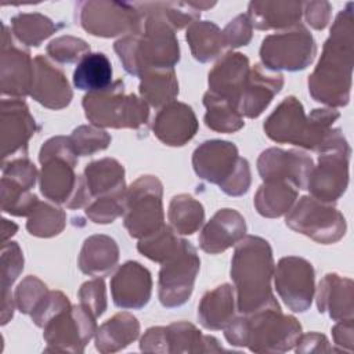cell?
<instances>
[{"label": "cell", "mask_w": 354, "mask_h": 354, "mask_svg": "<svg viewBox=\"0 0 354 354\" xmlns=\"http://www.w3.org/2000/svg\"><path fill=\"white\" fill-rule=\"evenodd\" d=\"M84 180L91 195V201L100 196L126 191L124 169L112 158H104L88 163L84 169Z\"/></svg>", "instance_id": "32"}, {"label": "cell", "mask_w": 354, "mask_h": 354, "mask_svg": "<svg viewBox=\"0 0 354 354\" xmlns=\"http://www.w3.org/2000/svg\"><path fill=\"white\" fill-rule=\"evenodd\" d=\"M119 260L116 242L106 235L88 236L79 254V268L90 277H104L109 274Z\"/></svg>", "instance_id": "30"}, {"label": "cell", "mask_w": 354, "mask_h": 354, "mask_svg": "<svg viewBox=\"0 0 354 354\" xmlns=\"http://www.w3.org/2000/svg\"><path fill=\"white\" fill-rule=\"evenodd\" d=\"M71 141L77 156H87L108 148L111 136L98 126L83 124L73 130L71 134Z\"/></svg>", "instance_id": "44"}, {"label": "cell", "mask_w": 354, "mask_h": 354, "mask_svg": "<svg viewBox=\"0 0 354 354\" xmlns=\"http://www.w3.org/2000/svg\"><path fill=\"white\" fill-rule=\"evenodd\" d=\"M224 43L228 47L246 46L252 39V25L248 15H238L223 30Z\"/></svg>", "instance_id": "50"}, {"label": "cell", "mask_w": 354, "mask_h": 354, "mask_svg": "<svg viewBox=\"0 0 354 354\" xmlns=\"http://www.w3.org/2000/svg\"><path fill=\"white\" fill-rule=\"evenodd\" d=\"M11 28L14 36L21 44L25 46H40L50 35L57 30V25L39 12L18 14L11 18Z\"/></svg>", "instance_id": "40"}, {"label": "cell", "mask_w": 354, "mask_h": 354, "mask_svg": "<svg viewBox=\"0 0 354 354\" xmlns=\"http://www.w3.org/2000/svg\"><path fill=\"white\" fill-rule=\"evenodd\" d=\"M333 348L329 346L328 339L317 332L300 335L296 343L297 353H328Z\"/></svg>", "instance_id": "52"}, {"label": "cell", "mask_w": 354, "mask_h": 354, "mask_svg": "<svg viewBox=\"0 0 354 354\" xmlns=\"http://www.w3.org/2000/svg\"><path fill=\"white\" fill-rule=\"evenodd\" d=\"M192 166L201 178L217 184L227 195H243L250 187L249 162L239 156L238 148L230 141L202 142L194 151Z\"/></svg>", "instance_id": "6"}, {"label": "cell", "mask_w": 354, "mask_h": 354, "mask_svg": "<svg viewBox=\"0 0 354 354\" xmlns=\"http://www.w3.org/2000/svg\"><path fill=\"white\" fill-rule=\"evenodd\" d=\"M112 80V65L104 53H88L73 71V84L79 90L100 91Z\"/></svg>", "instance_id": "34"}, {"label": "cell", "mask_w": 354, "mask_h": 354, "mask_svg": "<svg viewBox=\"0 0 354 354\" xmlns=\"http://www.w3.org/2000/svg\"><path fill=\"white\" fill-rule=\"evenodd\" d=\"M275 289L283 303L295 313L306 311L314 295V268L306 259L282 257L274 270Z\"/></svg>", "instance_id": "17"}, {"label": "cell", "mask_w": 354, "mask_h": 354, "mask_svg": "<svg viewBox=\"0 0 354 354\" xmlns=\"http://www.w3.org/2000/svg\"><path fill=\"white\" fill-rule=\"evenodd\" d=\"M185 39L191 47V53L199 62H207L217 57L225 46L223 32L210 21H195L188 29Z\"/></svg>", "instance_id": "36"}, {"label": "cell", "mask_w": 354, "mask_h": 354, "mask_svg": "<svg viewBox=\"0 0 354 354\" xmlns=\"http://www.w3.org/2000/svg\"><path fill=\"white\" fill-rule=\"evenodd\" d=\"M285 223L293 231L324 245L337 242L346 232L344 216L330 203L313 196H303L289 210Z\"/></svg>", "instance_id": "12"}, {"label": "cell", "mask_w": 354, "mask_h": 354, "mask_svg": "<svg viewBox=\"0 0 354 354\" xmlns=\"http://www.w3.org/2000/svg\"><path fill=\"white\" fill-rule=\"evenodd\" d=\"M196 130V116L192 108L184 102L166 104L153 119V134L166 145L181 147L195 136Z\"/></svg>", "instance_id": "24"}, {"label": "cell", "mask_w": 354, "mask_h": 354, "mask_svg": "<svg viewBox=\"0 0 354 354\" xmlns=\"http://www.w3.org/2000/svg\"><path fill=\"white\" fill-rule=\"evenodd\" d=\"M141 98L155 106H165L171 102L178 94V82L174 68L171 69H152L141 76L140 82Z\"/></svg>", "instance_id": "35"}, {"label": "cell", "mask_w": 354, "mask_h": 354, "mask_svg": "<svg viewBox=\"0 0 354 354\" xmlns=\"http://www.w3.org/2000/svg\"><path fill=\"white\" fill-rule=\"evenodd\" d=\"M299 189L285 181H266L254 195V207L264 217H281L290 210Z\"/></svg>", "instance_id": "33"}, {"label": "cell", "mask_w": 354, "mask_h": 354, "mask_svg": "<svg viewBox=\"0 0 354 354\" xmlns=\"http://www.w3.org/2000/svg\"><path fill=\"white\" fill-rule=\"evenodd\" d=\"M318 165L313 167L307 189L311 196L326 203L337 201L348 184V159L351 149L339 129L330 130L317 151Z\"/></svg>", "instance_id": "8"}, {"label": "cell", "mask_w": 354, "mask_h": 354, "mask_svg": "<svg viewBox=\"0 0 354 354\" xmlns=\"http://www.w3.org/2000/svg\"><path fill=\"white\" fill-rule=\"evenodd\" d=\"M71 301L69 299L59 290H48L43 299L37 303V306L33 308V311L30 313V317L33 319V322L40 326L44 328V325L59 311L71 307Z\"/></svg>", "instance_id": "49"}, {"label": "cell", "mask_w": 354, "mask_h": 354, "mask_svg": "<svg viewBox=\"0 0 354 354\" xmlns=\"http://www.w3.org/2000/svg\"><path fill=\"white\" fill-rule=\"evenodd\" d=\"M354 57L353 3L336 17L322 55L308 77L311 97L329 106H344L350 100Z\"/></svg>", "instance_id": "2"}, {"label": "cell", "mask_w": 354, "mask_h": 354, "mask_svg": "<svg viewBox=\"0 0 354 354\" xmlns=\"http://www.w3.org/2000/svg\"><path fill=\"white\" fill-rule=\"evenodd\" d=\"M167 217L177 234L191 235L202 225L205 212L199 201L191 195L180 194L170 201Z\"/></svg>", "instance_id": "39"}, {"label": "cell", "mask_w": 354, "mask_h": 354, "mask_svg": "<svg viewBox=\"0 0 354 354\" xmlns=\"http://www.w3.org/2000/svg\"><path fill=\"white\" fill-rule=\"evenodd\" d=\"M235 318L234 288L223 283L206 292L198 306V319L206 329H224Z\"/></svg>", "instance_id": "28"}, {"label": "cell", "mask_w": 354, "mask_h": 354, "mask_svg": "<svg viewBox=\"0 0 354 354\" xmlns=\"http://www.w3.org/2000/svg\"><path fill=\"white\" fill-rule=\"evenodd\" d=\"M301 335V325L285 315L277 303L234 318L224 336L231 346L248 347L253 353H285L292 350Z\"/></svg>", "instance_id": "4"}, {"label": "cell", "mask_w": 354, "mask_h": 354, "mask_svg": "<svg viewBox=\"0 0 354 354\" xmlns=\"http://www.w3.org/2000/svg\"><path fill=\"white\" fill-rule=\"evenodd\" d=\"M36 122L22 98L1 101V155L3 162L26 155L28 141L36 133Z\"/></svg>", "instance_id": "20"}, {"label": "cell", "mask_w": 354, "mask_h": 354, "mask_svg": "<svg viewBox=\"0 0 354 354\" xmlns=\"http://www.w3.org/2000/svg\"><path fill=\"white\" fill-rule=\"evenodd\" d=\"M317 307L329 313L333 321L353 318V281L335 272L326 274L318 286Z\"/></svg>", "instance_id": "27"}, {"label": "cell", "mask_w": 354, "mask_h": 354, "mask_svg": "<svg viewBox=\"0 0 354 354\" xmlns=\"http://www.w3.org/2000/svg\"><path fill=\"white\" fill-rule=\"evenodd\" d=\"M140 335V324L130 313H118L95 330V348L100 353H116L133 343Z\"/></svg>", "instance_id": "31"}, {"label": "cell", "mask_w": 354, "mask_h": 354, "mask_svg": "<svg viewBox=\"0 0 354 354\" xmlns=\"http://www.w3.org/2000/svg\"><path fill=\"white\" fill-rule=\"evenodd\" d=\"M95 330V317L80 304L71 306L55 314L44 325L46 351L83 353Z\"/></svg>", "instance_id": "15"}, {"label": "cell", "mask_w": 354, "mask_h": 354, "mask_svg": "<svg viewBox=\"0 0 354 354\" xmlns=\"http://www.w3.org/2000/svg\"><path fill=\"white\" fill-rule=\"evenodd\" d=\"M124 192L105 195L93 199L86 206V216L97 224H108L123 214Z\"/></svg>", "instance_id": "45"}, {"label": "cell", "mask_w": 354, "mask_h": 354, "mask_svg": "<svg viewBox=\"0 0 354 354\" xmlns=\"http://www.w3.org/2000/svg\"><path fill=\"white\" fill-rule=\"evenodd\" d=\"M140 350L145 353H218L224 348L218 340L202 335L195 325L180 321L169 326H152L140 340Z\"/></svg>", "instance_id": "16"}, {"label": "cell", "mask_w": 354, "mask_h": 354, "mask_svg": "<svg viewBox=\"0 0 354 354\" xmlns=\"http://www.w3.org/2000/svg\"><path fill=\"white\" fill-rule=\"evenodd\" d=\"M30 97L50 109H62L72 100V90L64 72L44 55L33 59Z\"/></svg>", "instance_id": "22"}, {"label": "cell", "mask_w": 354, "mask_h": 354, "mask_svg": "<svg viewBox=\"0 0 354 354\" xmlns=\"http://www.w3.org/2000/svg\"><path fill=\"white\" fill-rule=\"evenodd\" d=\"M246 232L243 216L235 209H220L206 223L199 235V246L203 252L217 254L236 245Z\"/></svg>", "instance_id": "25"}, {"label": "cell", "mask_w": 354, "mask_h": 354, "mask_svg": "<svg viewBox=\"0 0 354 354\" xmlns=\"http://www.w3.org/2000/svg\"><path fill=\"white\" fill-rule=\"evenodd\" d=\"M77 11L83 29L101 37L126 36L138 29L142 22V14L134 3L82 1Z\"/></svg>", "instance_id": "14"}, {"label": "cell", "mask_w": 354, "mask_h": 354, "mask_svg": "<svg viewBox=\"0 0 354 354\" xmlns=\"http://www.w3.org/2000/svg\"><path fill=\"white\" fill-rule=\"evenodd\" d=\"M249 71V59L245 54L227 53L209 72V91L235 102L238 106V98Z\"/></svg>", "instance_id": "26"}, {"label": "cell", "mask_w": 354, "mask_h": 354, "mask_svg": "<svg viewBox=\"0 0 354 354\" xmlns=\"http://www.w3.org/2000/svg\"><path fill=\"white\" fill-rule=\"evenodd\" d=\"M203 105L206 106L205 123L209 129L218 133H234L243 127L245 122L235 102L206 91Z\"/></svg>", "instance_id": "38"}, {"label": "cell", "mask_w": 354, "mask_h": 354, "mask_svg": "<svg viewBox=\"0 0 354 354\" xmlns=\"http://www.w3.org/2000/svg\"><path fill=\"white\" fill-rule=\"evenodd\" d=\"M90 53V46L73 36H59L50 41L47 46V54L51 59L61 64H72L80 61Z\"/></svg>", "instance_id": "46"}, {"label": "cell", "mask_w": 354, "mask_h": 354, "mask_svg": "<svg viewBox=\"0 0 354 354\" xmlns=\"http://www.w3.org/2000/svg\"><path fill=\"white\" fill-rule=\"evenodd\" d=\"M65 220L66 218L62 209L39 201L32 213L28 216L26 230L30 235L50 238L58 235L64 230Z\"/></svg>", "instance_id": "41"}, {"label": "cell", "mask_w": 354, "mask_h": 354, "mask_svg": "<svg viewBox=\"0 0 354 354\" xmlns=\"http://www.w3.org/2000/svg\"><path fill=\"white\" fill-rule=\"evenodd\" d=\"M17 224H14V223H10L8 220H6V218H3V243L7 241V238L8 236H11V235H14L15 234V231H17Z\"/></svg>", "instance_id": "54"}, {"label": "cell", "mask_w": 354, "mask_h": 354, "mask_svg": "<svg viewBox=\"0 0 354 354\" xmlns=\"http://www.w3.org/2000/svg\"><path fill=\"white\" fill-rule=\"evenodd\" d=\"M272 277L274 259L270 243L260 236H243L236 243L231 260V278L241 314H250L277 303L271 290Z\"/></svg>", "instance_id": "3"}, {"label": "cell", "mask_w": 354, "mask_h": 354, "mask_svg": "<svg viewBox=\"0 0 354 354\" xmlns=\"http://www.w3.org/2000/svg\"><path fill=\"white\" fill-rule=\"evenodd\" d=\"M335 344L339 350L351 351L353 350V318L339 321L332 329Z\"/></svg>", "instance_id": "53"}, {"label": "cell", "mask_w": 354, "mask_h": 354, "mask_svg": "<svg viewBox=\"0 0 354 354\" xmlns=\"http://www.w3.org/2000/svg\"><path fill=\"white\" fill-rule=\"evenodd\" d=\"M39 199L24 185L1 177V210L14 216H29Z\"/></svg>", "instance_id": "43"}, {"label": "cell", "mask_w": 354, "mask_h": 354, "mask_svg": "<svg viewBox=\"0 0 354 354\" xmlns=\"http://www.w3.org/2000/svg\"><path fill=\"white\" fill-rule=\"evenodd\" d=\"M24 270V256L17 242H4L1 248V325L14 314L11 286Z\"/></svg>", "instance_id": "37"}, {"label": "cell", "mask_w": 354, "mask_h": 354, "mask_svg": "<svg viewBox=\"0 0 354 354\" xmlns=\"http://www.w3.org/2000/svg\"><path fill=\"white\" fill-rule=\"evenodd\" d=\"M162 194V183L155 176H141L126 188L123 224L130 236L142 239L165 225Z\"/></svg>", "instance_id": "10"}, {"label": "cell", "mask_w": 354, "mask_h": 354, "mask_svg": "<svg viewBox=\"0 0 354 354\" xmlns=\"http://www.w3.org/2000/svg\"><path fill=\"white\" fill-rule=\"evenodd\" d=\"M39 160L41 194L51 202L66 205L80 180V176L75 174L77 153L71 137L57 136L47 140L40 148Z\"/></svg>", "instance_id": "9"}, {"label": "cell", "mask_w": 354, "mask_h": 354, "mask_svg": "<svg viewBox=\"0 0 354 354\" xmlns=\"http://www.w3.org/2000/svg\"><path fill=\"white\" fill-rule=\"evenodd\" d=\"M283 86V76L256 64L248 75L238 98V111L242 116L257 118Z\"/></svg>", "instance_id": "23"}, {"label": "cell", "mask_w": 354, "mask_h": 354, "mask_svg": "<svg viewBox=\"0 0 354 354\" xmlns=\"http://www.w3.org/2000/svg\"><path fill=\"white\" fill-rule=\"evenodd\" d=\"M301 7L299 1H252L246 15L256 29L290 28L300 21Z\"/></svg>", "instance_id": "29"}, {"label": "cell", "mask_w": 354, "mask_h": 354, "mask_svg": "<svg viewBox=\"0 0 354 354\" xmlns=\"http://www.w3.org/2000/svg\"><path fill=\"white\" fill-rule=\"evenodd\" d=\"M86 118L98 127L138 129L148 122V104L136 94L124 91V83L116 80L106 88L83 97Z\"/></svg>", "instance_id": "7"}, {"label": "cell", "mask_w": 354, "mask_h": 354, "mask_svg": "<svg viewBox=\"0 0 354 354\" xmlns=\"http://www.w3.org/2000/svg\"><path fill=\"white\" fill-rule=\"evenodd\" d=\"M317 54V44L306 26L296 24L289 29L264 37L260 58L270 71H300L307 68Z\"/></svg>", "instance_id": "11"}, {"label": "cell", "mask_w": 354, "mask_h": 354, "mask_svg": "<svg viewBox=\"0 0 354 354\" xmlns=\"http://www.w3.org/2000/svg\"><path fill=\"white\" fill-rule=\"evenodd\" d=\"M181 243L183 238L178 236L173 227L163 225L156 232L140 239V242L137 243V249L145 257L158 263H163L174 252H177Z\"/></svg>", "instance_id": "42"}, {"label": "cell", "mask_w": 354, "mask_h": 354, "mask_svg": "<svg viewBox=\"0 0 354 354\" xmlns=\"http://www.w3.org/2000/svg\"><path fill=\"white\" fill-rule=\"evenodd\" d=\"M304 15L310 26L324 29L330 19V4L326 1H310L304 4Z\"/></svg>", "instance_id": "51"}, {"label": "cell", "mask_w": 354, "mask_h": 354, "mask_svg": "<svg viewBox=\"0 0 354 354\" xmlns=\"http://www.w3.org/2000/svg\"><path fill=\"white\" fill-rule=\"evenodd\" d=\"M80 306H83L93 317H100L106 310L105 282L102 278L95 277L91 281L84 282L79 289Z\"/></svg>", "instance_id": "48"}, {"label": "cell", "mask_w": 354, "mask_h": 354, "mask_svg": "<svg viewBox=\"0 0 354 354\" xmlns=\"http://www.w3.org/2000/svg\"><path fill=\"white\" fill-rule=\"evenodd\" d=\"M134 4L142 14V22L113 46L124 71L141 77L152 69H171L180 59L176 29L165 18L158 3Z\"/></svg>", "instance_id": "1"}, {"label": "cell", "mask_w": 354, "mask_h": 354, "mask_svg": "<svg viewBox=\"0 0 354 354\" xmlns=\"http://www.w3.org/2000/svg\"><path fill=\"white\" fill-rule=\"evenodd\" d=\"M314 167L313 159L301 151L268 148L257 159V170L266 181H285L297 189H307V183Z\"/></svg>", "instance_id": "18"}, {"label": "cell", "mask_w": 354, "mask_h": 354, "mask_svg": "<svg viewBox=\"0 0 354 354\" xmlns=\"http://www.w3.org/2000/svg\"><path fill=\"white\" fill-rule=\"evenodd\" d=\"M47 292V285L43 281L35 275H28L15 289V304L22 314H30Z\"/></svg>", "instance_id": "47"}, {"label": "cell", "mask_w": 354, "mask_h": 354, "mask_svg": "<svg viewBox=\"0 0 354 354\" xmlns=\"http://www.w3.org/2000/svg\"><path fill=\"white\" fill-rule=\"evenodd\" d=\"M337 118L339 112L332 108L313 109L310 116H306L301 102L290 95L282 100L263 127L272 141L318 151Z\"/></svg>", "instance_id": "5"}, {"label": "cell", "mask_w": 354, "mask_h": 354, "mask_svg": "<svg viewBox=\"0 0 354 354\" xmlns=\"http://www.w3.org/2000/svg\"><path fill=\"white\" fill-rule=\"evenodd\" d=\"M199 266L201 260L195 248L183 239L181 246L162 263L159 271L158 295L162 306L173 308L189 299Z\"/></svg>", "instance_id": "13"}, {"label": "cell", "mask_w": 354, "mask_h": 354, "mask_svg": "<svg viewBox=\"0 0 354 354\" xmlns=\"http://www.w3.org/2000/svg\"><path fill=\"white\" fill-rule=\"evenodd\" d=\"M151 272L137 261H126L111 279L113 303L120 308H142L151 299Z\"/></svg>", "instance_id": "21"}, {"label": "cell", "mask_w": 354, "mask_h": 354, "mask_svg": "<svg viewBox=\"0 0 354 354\" xmlns=\"http://www.w3.org/2000/svg\"><path fill=\"white\" fill-rule=\"evenodd\" d=\"M21 43H15L3 26L1 39V94L11 98H24L30 94L33 83V61L30 54Z\"/></svg>", "instance_id": "19"}]
</instances>
